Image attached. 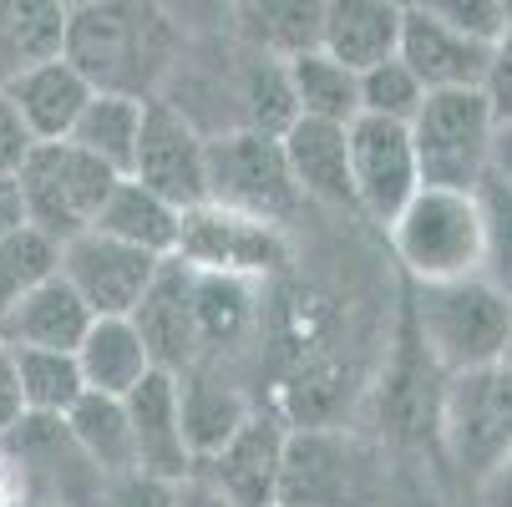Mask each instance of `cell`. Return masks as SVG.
<instances>
[{"label":"cell","mask_w":512,"mask_h":507,"mask_svg":"<svg viewBox=\"0 0 512 507\" xmlns=\"http://www.w3.org/2000/svg\"><path fill=\"white\" fill-rule=\"evenodd\" d=\"M183 41L188 36L163 0H82L66 6L61 56L92 82V92L158 97Z\"/></svg>","instance_id":"cell-1"},{"label":"cell","mask_w":512,"mask_h":507,"mask_svg":"<svg viewBox=\"0 0 512 507\" xmlns=\"http://www.w3.org/2000/svg\"><path fill=\"white\" fill-rule=\"evenodd\" d=\"M416 340L426 360L442 376L452 371H477L507 360L512 345V295L487 279V274H462V279H431L416 284Z\"/></svg>","instance_id":"cell-2"},{"label":"cell","mask_w":512,"mask_h":507,"mask_svg":"<svg viewBox=\"0 0 512 507\" xmlns=\"http://www.w3.org/2000/svg\"><path fill=\"white\" fill-rule=\"evenodd\" d=\"M386 234H391V254L411 274V284L482 274V213H477L472 188L421 183L386 224Z\"/></svg>","instance_id":"cell-3"},{"label":"cell","mask_w":512,"mask_h":507,"mask_svg":"<svg viewBox=\"0 0 512 507\" xmlns=\"http://www.w3.org/2000/svg\"><path fill=\"white\" fill-rule=\"evenodd\" d=\"M406 127H411L421 183L477 188L487 178V153H492V132H497V107H492L487 87L426 92Z\"/></svg>","instance_id":"cell-4"},{"label":"cell","mask_w":512,"mask_h":507,"mask_svg":"<svg viewBox=\"0 0 512 507\" xmlns=\"http://www.w3.org/2000/svg\"><path fill=\"white\" fill-rule=\"evenodd\" d=\"M16 178H21V198H26V224L61 244L71 234L92 229L102 198L112 193V183L122 173L107 168L102 158H92L87 148H77L71 137H56V142H31Z\"/></svg>","instance_id":"cell-5"},{"label":"cell","mask_w":512,"mask_h":507,"mask_svg":"<svg viewBox=\"0 0 512 507\" xmlns=\"http://www.w3.org/2000/svg\"><path fill=\"white\" fill-rule=\"evenodd\" d=\"M436 437L462 477H482L497 457L512 452V366L452 371L436 401Z\"/></svg>","instance_id":"cell-6"},{"label":"cell","mask_w":512,"mask_h":507,"mask_svg":"<svg viewBox=\"0 0 512 507\" xmlns=\"http://www.w3.org/2000/svg\"><path fill=\"white\" fill-rule=\"evenodd\" d=\"M208 198L269 224H289L305 208L279 132H254V127L208 137Z\"/></svg>","instance_id":"cell-7"},{"label":"cell","mask_w":512,"mask_h":507,"mask_svg":"<svg viewBox=\"0 0 512 507\" xmlns=\"http://www.w3.org/2000/svg\"><path fill=\"white\" fill-rule=\"evenodd\" d=\"M0 452H6V462L16 467L26 507H97L107 477L77 447L66 416L26 411L6 437H0Z\"/></svg>","instance_id":"cell-8"},{"label":"cell","mask_w":512,"mask_h":507,"mask_svg":"<svg viewBox=\"0 0 512 507\" xmlns=\"http://www.w3.org/2000/svg\"><path fill=\"white\" fill-rule=\"evenodd\" d=\"M376 462L355 437L330 426H289L274 507H371Z\"/></svg>","instance_id":"cell-9"},{"label":"cell","mask_w":512,"mask_h":507,"mask_svg":"<svg viewBox=\"0 0 512 507\" xmlns=\"http://www.w3.org/2000/svg\"><path fill=\"white\" fill-rule=\"evenodd\" d=\"M188 269L203 274H234V279H269L289 264V239L284 224L254 219V213L224 208V203H193L183 208V224H178V249H173Z\"/></svg>","instance_id":"cell-10"},{"label":"cell","mask_w":512,"mask_h":507,"mask_svg":"<svg viewBox=\"0 0 512 507\" xmlns=\"http://www.w3.org/2000/svg\"><path fill=\"white\" fill-rule=\"evenodd\" d=\"M345 142H350L355 208L371 213L376 224H391L396 213H401V203L421 188L411 127H406V122H391V117L355 112V117L345 122Z\"/></svg>","instance_id":"cell-11"},{"label":"cell","mask_w":512,"mask_h":507,"mask_svg":"<svg viewBox=\"0 0 512 507\" xmlns=\"http://www.w3.org/2000/svg\"><path fill=\"white\" fill-rule=\"evenodd\" d=\"M127 173L178 208L203 203L208 198V132H198L168 97H148V107H142V137H137Z\"/></svg>","instance_id":"cell-12"},{"label":"cell","mask_w":512,"mask_h":507,"mask_svg":"<svg viewBox=\"0 0 512 507\" xmlns=\"http://www.w3.org/2000/svg\"><path fill=\"white\" fill-rule=\"evenodd\" d=\"M168 254H153V249H137L127 239H112L102 229H82L61 239V259L56 269L71 279V289L92 305V315H132L142 289L153 284L158 264Z\"/></svg>","instance_id":"cell-13"},{"label":"cell","mask_w":512,"mask_h":507,"mask_svg":"<svg viewBox=\"0 0 512 507\" xmlns=\"http://www.w3.org/2000/svg\"><path fill=\"white\" fill-rule=\"evenodd\" d=\"M132 325L148 345L153 366L163 371H188L203 360V335H198V305H193V269L168 254L153 274V284L142 289V300L132 310Z\"/></svg>","instance_id":"cell-14"},{"label":"cell","mask_w":512,"mask_h":507,"mask_svg":"<svg viewBox=\"0 0 512 507\" xmlns=\"http://www.w3.org/2000/svg\"><path fill=\"white\" fill-rule=\"evenodd\" d=\"M284 442H289V426L274 411H249L234 437L198 462V472L224 487L239 507H274L279 472H284Z\"/></svg>","instance_id":"cell-15"},{"label":"cell","mask_w":512,"mask_h":507,"mask_svg":"<svg viewBox=\"0 0 512 507\" xmlns=\"http://www.w3.org/2000/svg\"><path fill=\"white\" fill-rule=\"evenodd\" d=\"M127 421H132V452H137V472L153 477H188L193 472V452L183 437V406H178V371L153 366L127 396Z\"/></svg>","instance_id":"cell-16"},{"label":"cell","mask_w":512,"mask_h":507,"mask_svg":"<svg viewBox=\"0 0 512 507\" xmlns=\"http://www.w3.org/2000/svg\"><path fill=\"white\" fill-rule=\"evenodd\" d=\"M396 56L416 71L426 92H442V87H482V82H487V66H492V41H477V36H467V31H452V26H442L436 16L406 6Z\"/></svg>","instance_id":"cell-17"},{"label":"cell","mask_w":512,"mask_h":507,"mask_svg":"<svg viewBox=\"0 0 512 507\" xmlns=\"http://www.w3.org/2000/svg\"><path fill=\"white\" fill-rule=\"evenodd\" d=\"M6 97L16 102V112L31 127L36 142H56V137L71 132V122L82 117V107L92 97V82L56 51V56H41V61L21 66L6 82Z\"/></svg>","instance_id":"cell-18"},{"label":"cell","mask_w":512,"mask_h":507,"mask_svg":"<svg viewBox=\"0 0 512 507\" xmlns=\"http://www.w3.org/2000/svg\"><path fill=\"white\" fill-rule=\"evenodd\" d=\"M92 320H97L92 305L56 269L0 315V340L6 345H41V350H77Z\"/></svg>","instance_id":"cell-19"},{"label":"cell","mask_w":512,"mask_h":507,"mask_svg":"<svg viewBox=\"0 0 512 507\" xmlns=\"http://www.w3.org/2000/svg\"><path fill=\"white\" fill-rule=\"evenodd\" d=\"M284 158L295 173L300 193L330 208H355V188H350V142H345V122H325V117H295L284 132Z\"/></svg>","instance_id":"cell-20"},{"label":"cell","mask_w":512,"mask_h":507,"mask_svg":"<svg viewBox=\"0 0 512 507\" xmlns=\"http://www.w3.org/2000/svg\"><path fill=\"white\" fill-rule=\"evenodd\" d=\"M320 21L325 0H234L229 6V36L274 61L320 46Z\"/></svg>","instance_id":"cell-21"},{"label":"cell","mask_w":512,"mask_h":507,"mask_svg":"<svg viewBox=\"0 0 512 507\" xmlns=\"http://www.w3.org/2000/svg\"><path fill=\"white\" fill-rule=\"evenodd\" d=\"M401 16H406L401 0H325L320 46L360 71V66H371V61L396 51Z\"/></svg>","instance_id":"cell-22"},{"label":"cell","mask_w":512,"mask_h":507,"mask_svg":"<svg viewBox=\"0 0 512 507\" xmlns=\"http://www.w3.org/2000/svg\"><path fill=\"white\" fill-rule=\"evenodd\" d=\"M178 224H183V208L168 203L163 193H153L148 183H137L132 173H122L112 183V193L102 198L92 229L127 239L137 249H153V254H173L178 249Z\"/></svg>","instance_id":"cell-23"},{"label":"cell","mask_w":512,"mask_h":507,"mask_svg":"<svg viewBox=\"0 0 512 507\" xmlns=\"http://www.w3.org/2000/svg\"><path fill=\"white\" fill-rule=\"evenodd\" d=\"M77 366L87 391H107V396H127L142 376L153 371V355L142 345L132 315H97L77 345Z\"/></svg>","instance_id":"cell-24"},{"label":"cell","mask_w":512,"mask_h":507,"mask_svg":"<svg viewBox=\"0 0 512 507\" xmlns=\"http://www.w3.org/2000/svg\"><path fill=\"white\" fill-rule=\"evenodd\" d=\"M178 406H183V437H188L193 467L224 447L234 431H239V421L254 411L234 386L218 381L203 360H198V366H188V371H178Z\"/></svg>","instance_id":"cell-25"},{"label":"cell","mask_w":512,"mask_h":507,"mask_svg":"<svg viewBox=\"0 0 512 507\" xmlns=\"http://www.w3.org/2000/svg\"><path fill=\"white\" fill-rule=\"evenodd\" d=\"M289 92H295L300 117H325V122H350L360 112V71L330 56L325 46H310L284 61Z\"/></svg>","instance_id":"cell-26"},{"label":"cell","mask_w":512,"mask_h":507,"mask_svg":"<svg viewBox=\"0 0 512 507\" xmlns=\"http://www.w3.org/2000/svg\"><path fill=\"white\" fill-rule=\"evenodd\" d=\"M142 107L148 97H127V92H92L82 117L71 122V142L87 148L92 158H102L107 168L127 173L132 153H137V137H142Z\"/></svg>","instance_id":"cell-27"},{"label":"cell","mask_w":512,"mask_h":507,"mask_svg":"<svg viewBox=\"0 0 512 507\" xmlns=\"http://www.w3.org/2000/svg\"><path fill=\"white\" fill-rule=\"evenodd\" d=\"M66 426L77 447L97 462L102 477L117 472H137V452H132V421H127V401L107 396V391H82L77 406L66 411Z\"/></svg>","instance_id":"cell-28"},{"label":"cell","mask_w":512,"mask_h":507,"mask_svg":"<svg viewBox=\"0 0 512 507\" xmlns=\"http://www.w3.org/2000/svg\"><path fill=\"white\" fill-rule=\"evenodd\" d=\"M66 31L61 0H0V87H6L21 66L56 56Z\"/></svg>","instance_id":"cell-29"},{"label":"cell","mask_w":512,"mask_h":507,"mask_svg":"<svg viewBox=\"0 0 512 507\" xmlns=\"http://www.w3.org/2000/svg\"><path fill=\"white\" fill-rule=\"evenodd\" d=\"M16 350V381H21V401L36 416H66L77 406V396L87 391L77 350H41V345H11Z\"/></svg>","instance_id":"cell-30"},{"label":"cell","mask_w":512,"mask_h":507,"mask_svg":"<svg viewBox=\"0 0 512 507\" xmlns=\"http://www.w3.org/2000/svg\"><path fill=\"white\" fill-rule=\"evenodd\" d=\"M193 305H198V335H203V360L218 345H234L254 325V279L234 274H203L193 269Z\"/></svg>","instance_id":"cell-31"},{"label":"cell","mask_w":512,"mask_h":507,"mask_svg":"<svg viewBox=\"0 0 512 507\" xmlns=\"http://www.w3.org/2000/svg\"><path fill=\"white\" fill-rule=\"evenodd\" d=\"M56 259H61V244L46 239L31 224L0 234V315H6L26 289H36L46 274H56Z\"/></svg>","instance_id":"cell-32"},{"label":"cell","mask_w":512,"mask_h":507,"mask_svg":"<svg viewBox=\"0 0 512 507\" xmlns=\"http://www.w3.org/2000/svg\"><path fill=\"white\" fill-rule=\"evenodd\" d=\"M426 87L416 71L391 51L371 66H360V112H371V117H391V122H411L416 107H421Z\"/></svg>","instance_id":"cell-33"},{"label":"cell","mask_w":512,"mask_h":507,"mask_svg":"<svg viewBox=\"0 0 512 507\" xmlns=\"http://www.w3.org/2000/svg\"><path fill=\"white\" fill-rule=\"evenodd\" d=\"M472 193H477V213H482V274L502 295H512V188L487 173Z\"/></svg>","instance_id":"cell-34"},{"label":"cell","mask_w":512,"mask_h":507,"mask_svg":"<svg viewBox=\"0 0 512 507\" xmlns=\"http://www.w3.org/2000/svg\"><path fill=\"white\" fill-rule=\"evenodd\" d=\"M416 11H426V16H436L442 26H452V31H467V36H477V41H502L507 36V11L497 6V0H411Z\"/></svg>","instance_id":"cell-35"},{"label":"cell","mask_w":512,"mask_h":507,"mask_svg":"<svg viewBox=\"0 0 512 507\" xmlns=\"http://www.w3.org/2000/svg\"><path fill=\"white\" fill-rule=\"evenodd\" d=\"M97 507H173V482L153 472H117L102 482Z\"/></svg>","instance_id":"cell-36"},{"label":"cell","mask_w":512,"mask_h":507,"mask_svg":"<svg viewBox=\"0 0 512 507\" xmlns=\"http://www.w3.org/2000/svg\"><path fill=\"white\" fill-rule=\"evenodd\" d=\"M229 6H234V0H163V11L178 21L183 36L229 31Z\"/></svg>","instance_id":"cell-37"},{"label":"cell","mask_w":512,"mask_h":507,"mask_svg":"<svg viewBox=\"0 0 512 507\" xmlns=\"http://www.w3.org/2000/svg\"><path fill=\"white\" fill-rule=\"evenodd\" d=\"M31 127L21 122V112H16V102L6 97V87H0V173H16L21 163H26V153H31Z\"/></svg>","instance_id":"cell-38"},{"label":"cell","mask_w":512,"mask_h":507,"mask_svg":"<svg viewBox=\"0 0 512 507\" xmlns=\"http://www.w3.org/2000/svg\"><path fill=\"white\" fill-rule=\"evenodd\" d=\"M487 97H492V107H497V117H512V26H507V36L492 46V66H487Z\"/></svg>","instance_id":"cell-39"},{"label":"cell","mask_w":512,"mask_h":507,"mask_svg":"<svg viewBox=\"0 0 512 507\" xmlns=\"http://www.w3.org/2000/svg\"><path fill=\"white\" fill-rule=\"evenodd\" d=\"M26 416V401H21V381H16V350L0 340V437Z\"/></svg>","instance_id":"cell-40"},{"label":"cell","mask_w":512,"mask_h":507,"mask_svg":"<svg viewBox=\"0 0 512 507\" xmlns=\"http://www.w3.org/2000/svg\"><path fill=\"white\" fill-rule=\"evenodd\" d=\"M173 507H239L224 487H218V482H208L198 467L188 472V477H178L173 482Z\"/></svg>","instance_id":"cell-41"},{"label":"cell","mask_w":512,"mask_h":507,"mask_svg":"<svg viewBox=\"0 0 512 507\" xmlns=\"http://www.w3.org/2000/svg\"><path fill=\"white\" fill-rule=\"evenodd\" d=\"M477 497H482V507H512V452L497 457V462L477 477Z\"/></svg>","instance_id":"cell-42"},{"label":"cell","mask_w":512,"mask_h":507,"mask_svg":"<svg viewBox=\"0 0 512 507\" xmlns=\"http://www.w3.org/2000/svg\"><path fill=\"white\" fill-rule=\"evenodd\" d=\"M26 224V198H21V178L0 173V234H11Z\"/></svg>","instance_id":"cell-43"},{"label":"cell","mask_w":512,"mask_h":507,"mask_svg":"<svg viewBox=\"0 0 512 507\" xmlns=\"http://www.w3.org/2000/svg\"><path fill=\"white\" fill-rule=\"evenodd\" d=\"M487 173L502 178L512 188V117H497V132H492V153H487Z\"/></svg>","instance_id":"cell-44"},{"label":"cell","mask_w":512,"mask_h":507,"mask_svg":"<svg viewBox=\"0 0 512 507\" xmlns=\"http://www.w3.org/2000/svg\"><path fill=\"white\" fill-rule=\"evenodd\" d=\"M497 6H502V11H507V21H512V0H497Z\"/></svg>","instance_id":"cell-45"},{"label":"cell","mask_w":512,"mask_h":507,"mask_svg":"<svg viewBox=\"0 0 512 507\" xmlns=\"http://www.w3.org/2000/svg\"><path fill=\"white\" fill-rule=\"evenodd\" d=\"M61 6H82V0H61Z\"/></svg>","instance_id":"cell-46"},{"label":"cell","mask_w":512,"mask_h":507,"mask_svg":"<svg viewBox=\"0 0 512 507\" xmlns=\"http://www.w3.org/2000/svg\"><path fill=\"white\" fill-rule=\"evenodd\" d=\"M507 366H512V345H507Z\"/></svg>","instance_id":"cell-47"},{"label":"cell","mask_w":512,"mask_h":507,"mask_svg":"<svg viewBox=\"0 0 512 507\" xmlns=\"http://www.w3.org/2000/svg\"><path fill=\"white\" fill-rule=\"evenodd\" d=\"M401 6H411V0H401Z\"/></svg>","instance_id":"cell-48"}]
</instances>
